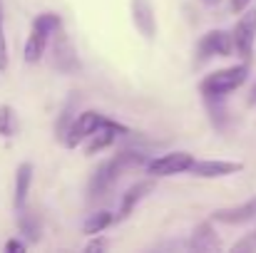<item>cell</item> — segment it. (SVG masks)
Masks as SVG:
<instances>
[{"label": "cell", "mask_w": 256, "mask_h": 253, "mask_svg": "<svg viewBox=\"0 0 256 253\" xmlns=\"http://www.w3.org/2000/svg\"><path fill=\"white\" fill-rule=\"evenodd\" d=\"M0 2H2V0H0Z\"/></svg>", "instance_id": "cell-27"}, {"label": "cell", "mask_w": 256, "mask_h": 253, "mask_svg": "<svg viewBox=\"0 0 256 253\" xmlns=\"http://www.w3.org/2000/svg\"><path fill=\"white\" fill-rule=\"evenodd\" d=\"M249 104H256V82L252 87V92H249Z\"/></svg>", "instance_id": "cell-24"}, {"label": "cell", "mask_w": 256, "mask_h": 253, "mask_svg": "<svg viewBox=\"0 0 256 253\" xmlns=\"http://www.w3.org/2000/svg\"><path fill=\"white\" fill-rule=\"evenodd\" d=\"M234 52V35L226 30H209L196 42V62H206L212 57H229Z\"/></svg>", "instance_id": "cell-5"}, {"label": "cell", "mask_w": 256, "mask_h": 253, "mask_svg": "<svg viewBox=\"0 0 256 253\" xmlns=\"http://www.w3.org/2000/svg\"><path fill=\"white\" fill-rule=\"evenodd\" d=\"M254 236H256V231H254Z\"/></svg>", "instance_id": "cell-26"}, {"label": "cell", "mask_w": 256, "mask_h": 253, "mask_svg": "<svg viewBox=\"0 0 256 253\" xmlns=\"http://www.w3.org/2000/svg\"><path fill=\"white\" fill-rule=\"evenodd\" d=\"M242 169H244L242 162H232V159H202V162H194L189 174L199 179H224V176L239 174Z\"/></svg>", "instance_id": "cell-9"}, {"label": "cell", "mask_w": 256, "mask_h": 253, "mask_svg": "<svg viewBox=\"0 0 256 253\" xmlns=\"http://www.w3.org/2000/svg\"><path fill=\"white\" fill-rule=\"evenodd\" d=\"M18 129L12 107H0V137H12Z\"/></svg>", "instance_id": "cell-17"}, {"label": "cell", "mask_w": 256, "mask_h": 253, "mask_svg": "<svg viewBox=\"0 0 256 253\" xmlns=\"http://www.w3.org/2000/svg\"><path fill=\"white\" fill-rule=\"evenodd\" d=\"M214 221L219 224H226V226H242V224H249L256 219V196L249 199L246 204H239V206H229V209H219L212 214Z\"/></svg>", "instance_id": "cell-10"}, {"label": "cell", "mask_w": 256, "mask_h": 253, "mask_svg": "<svg viewBox=\"0 0 256 253\" xmlns=\"http://www.w3.org/2000/svg\"><path fill=\"white\" fill-rule=\"evenodd\" d=\"M5 249H8V251H25V244H20V241L10 239V241L5 244Z\"/></svg>", "instance_id": "cell-22"}, {"label": "cell", "mask_w": 256, "mask_h": 253, "mask_svg": "<svg viewBox=\"0 0 256 253\" xmlns=\"http://www.w3.org/2000/svg\"><path fill=\"white\" fill-rule=\"evenodd\" d=\"M130 129L127 127H122V124H117V122H112V119H104V124L87 139V154H97L100 149H107L120 134H127Z\"/></svg>", "instance_id": "cell-13"}, {"label": "cell", "mask_w": 256, "mask_h": 253, "mask_svg": "<svg viewBox=\"0 0 256 253\" xmlns=\"http://www.w3.org/2000/svg\"><path fill=\"white\" fill-rule=\"evenodd\" d=\"M10 55H8V40H5V27H2V10H0V72L8 70Z\"/></svg>", "instance_id": "cell-19"}, {"label": "cell", "mask_w": 256, "mask_h": 253, "mask_svg": "<svg viewBox=\"0 0 256 253\" xmlns=\"http://www.w3.org/2000/svg\"><path fill=\"white\" fill-rule=\"evenodd\" d=\"M132 20H134L137 30L147 40H154V35H157V17H154L152 0H132Z\"/></svg>", "instance_id": "cell-12"}, {"label": "cell", "mask_w": 256, "mask_h": 253, "mask_svg": "<svg viewBox=\"0 0 256 253\" xmlns=\"http://www.w3.org/2000/svg\"><path fill=\"white\" fill-rule=\"evenodd\" d=\"M189 249L192 251H222V241H219V234L214 231V226L209 221L199 224L192 234V241H189Z\"/></svg>", "instance_id": "cell-14"}, {"label": "cell", "mask_w": 256, "mask_h": 253, "mask_svg": "<svg viewBox=\"0 0 256 253\" xmlns=\"http://www.w3.org/2000/svg\"><path fill=\"white\" fill-rule=\"evenodd\" d=\"M152 189H154V176H150V179H144V181L132 184V186L124 191L122 201H120V209H117V221L127 219V216L134 211V206H137L144 196H150V194H152Z\"/></svg>", "instance_id": "cell-11"}, {"label": "cell", "mask_w": 256, "mask_h": 253, "mask_svg": "<svg viewBox=\"0 0 256 253\" xmlns=\"http://www.w3.org/2000/svg\"><path fill=\"white\" fill-rule=\"evenodd\" d=\"M232 35H234L236 55H242L244 60H249L256 45V10H244V15L234 25Z\"/></svg>", "instance_id": "cell-7"}, {"label": "cell", "mask_w": 256, "mask_h": 253, "mask_svg": "<svg viewBox=\"0 0 256 253\" xmlns=\"http://www.w3.org/2000/svg\"><path fill=\"white\" fill-rule=\"evenodd\" d=\"M246 77H249V65L244 62V65L224 67V70H216V72L206 75L202 80V84H199V89H202V94L206 99H222L224 94L239 89L242 84L246 82Z\"/></svg>", "instance_id": "cell-3"}, {"label": "cell", "mask_w": 256, "mask_h": 253, "mask_svg": "<svg viewBox=\"0 0 256 253\" xmlns=\"http://www.w3.org/2000/svg\"><path fill=\"white\" fill-rule=\"evenodd\" d=\"M30 184H32V164L22 162L15 171V194H12V204L18 211H22V206H25V199L30 194Z\"/></svg>", "instance_id": "cell-15"}, {"label": "cell", "mask_w": 256, "mask_h": 253, "mask_svg": "<svg viewBox=\"0 0 256 253\" xmlns=\"http://www.w3.org/2000/svg\"><path fill=\"white\" fill-rule=\"evenodd\" d=\"M150 162H152V159H147V157L140 154V152H120V154H114L112 159H107L104 164H100V167L94 169V174H92V179H90V186H87L90 199L94 201V199L104 196V194L117 184V179H120L124 171L137 169V167L147 169Z\"/></svg>", "instance_id": "cell-1"}, {"label": "cell", "mask_w": 256, "mask_h": 253, "mask_svg": "<svg viewBox=\"0 0 256 253\" xmlns=\"http://www.w3.org/2000/svg\"><path fill=\"white\" fill-rule=\"evenodd\" d=\"M206 2H216V0H206Z\"/></svg>", "instance_id": "cell-25"}, {"label": "cell", "mask_w": 256, "mask_h": 253, "mask_svg": "<svg viewBox=\"0 0 256 253\" xmlns=\"http://www.w3.org/2000/svg\"><path fill=\"white\" fill-rule=\"evenodd\" d=\"M114 221H117V216H114L112 211H94V214H90L85 219L82 234H85V236H97V234H102L107 226H112Z\"/></svg>", "instance_id": "cell-16"}, {"label": "cell", "mask_w": 256, "mask_h": 253, "mask_svg": "<svg viewBox=\"0 0 256 253\" xmlns=\"http://www.w3.org/2000/svg\"><path fill=\"white\" fill-rule=\"evenodd\" d=\"M50 65L60 72H78L80 70V60L75 55V47L68 37V32H62V27L58 30V37H55V45H52V55H50Z\"/></svg>", "instance_id": "cell-8"}, {"label": "cell", "mask_w": 256, "mask_h": 253, "mask_svg": "<svg viewBox=\"0 0 256 253\" xmlns=\"http://www.w3.org/2000/svg\"><path fill=\"white\" fill-rule=\"evenodd\" d=\"M85 249L87 251H104L107 249V241H92V244H87Z\"/></svg>", "instance_id": "cell-23"}, {"label": "cell", "mask_w": 256, "mask_h": 253, "mask_svg": "<svg viewBox=\"0 0 256 253\" xmlns=\"http://www.w3.org/2000/svg\"><path fill=\"white\" fill-rule=\"evenodd\" d=\"M256 249V236L252 234L249 239H242V241H236L234 246H232V251L234 253H239V251H254Z\"/></svg>", "instance_id": "cell-20"}, {"label": "cell", "mask_w": 256, "mask_h": 253, "mask_svg": "<svg viewBox=\"0 0 256 253\" xmlns=\"http://www.w3.org/2000/svg\"><path fill=\"white\" fill-rule=\"evenodd\" d=\"M20 231H22V236L28 234L30 236V241H38V234H40V226H38V221L30 216V214H25L22 219H20Z\"/></svg>", "instance_id": "cell-18"}, {"label": "cell", "mask_w": 256, "mask_h": 253, "mask_svg": "<svg viewBox=\"0 0 256 253\" xmlns=\"http://www.w3.org/2000/svg\"><path fill=\"white\" fill-rule=\"evenodd\" d=\"M194 154L189 152H170L164 157H157L147 164V174L154 179L162 176H174V174H189V169L194 167Z\"/></svg>", "instance_id": "cell-6"}, {"label": "cell", "mask_w": 256, "mask_h": 253, "mask_svg": "<svg viewBox=\"0 0 256 253\" xmlns=\"http://www.w3.org/2000/svg\"><path fill=\"white\" fill-rule=\"evenodd\" d=\"M62 27V20L58 12H40L35 15L32 25H30V35L25 40V47H22V60L28 65H35L45 57V50L50 45V40L58 35V30Z\"/></svg>", "instance_id": "cell-2"}, {"label": "cell", "mask_w": 256, "mask_h": 253, "mask_svg": "<svg viewBox=\"0 0 256 253\" xmlns=\"http://www.w3.org/2000/svg\"><path fill=\"white\" fill-rule=\"evenodd\" d=\"M104 114L102 112H97V109H85V112H80L72 122H70V127H68V132L62 134V144L68 147V149H78L80 144H85L87 139L104 124Z\"/></svg>", "instance_id": "cell-4"}, {"label": "cell", "mask_w": 256, "mask_h": 253, "mask_svg": "<svg viewBox=\"0 0 256 253\" xmlns=\"http://www.w3.org/2000/svg\"><path fill=\"white\" fill-rule=\"evenodd\" d=\"M249 5H252V0H229V7H232V12H244Z\"/></svg>", "instance_id": "cell-21"}]
</instances>
